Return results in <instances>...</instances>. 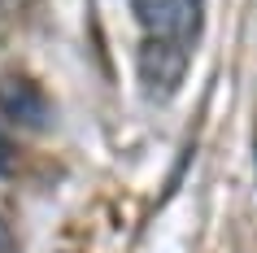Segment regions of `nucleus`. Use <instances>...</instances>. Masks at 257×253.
Wrapping results in <instances>:
<instances>
[{
	"label": "nucleus",
	"mask_w": 257,
	"mask_h": 253,
	"mask_svg": "<svg viewBox=\"0 0 257 253\" xmlns=\"http://www.w3.org/2000/svg\"><path fill=\"white\" fill-rule=\"evenodd\" d=\"M136 14L149 35L192 48L205 27V0H136Z\"/></svg>",
	"instance_id": "obj_1"
},
{
	"label": "nucleus",
	"mask_w": 257,
	"mask_h": 253,
	"mask_svg": "<svg viewBox=\"0 0 257 253\" xmlns=\"http://www.w3.org/2000/svg\"><path fill=\"white\" fill-rule=\"evenodd\" d=\"M140 66V83L149 88L153 96H175L183 88V74H188V48L170 40H157V35H144L136 53Z\"/></svg>",
	"instance_id": "obj_2"
},
{
	"label": "nucleus",
	"mask_w": 257,
	"mask_h": 253,
	"mask_svg": "<svg viewBox=\"0 0 257 253\" xmlns=\"http://www.w3.org/2000/svg\"><path fill=\"white\" fill-rule=\"evenodd\" d=\"M0 109L22 127H48L53 109L27 74H0Z\"/></svg>",
	"instance_id": "obj_3"
},
{
	"label": "nucleus",
	"mask_w": 257,
	"mask_h": 253,
	"mask_svg": "<svg viewBox=\"0 0 257 253\" xmlns=\"http://www.w3.org/2000/svg\"><path fill=\"white\" fill-rule=\"evenodd\" d=\"M9 171H14V144L0 135V175H9Z\"/></svg>",
	"instance_id": "obj_4"
},
{
	"label": "nucleus",
	"mask_w": 257,
	"mask_h": 253,
	"mask_svg": "<svg viewBox=\"0 0 257 253\" xmlns=\"http://www.w3.org/2000/svg\"><path fill=\"white\" fill-rule=\"evenodd\" d=\"M0 253H14V249H9V236H5V227H0Z\"/></svg>",
	"instance_id": "obj_5"
},
{
	"label": "nucleus",
	"mask_w": 257,
	"mask_h": 253,
	"mask_svg": "<svg viewBox=\"0 0 257 253\" xmlns=\"http://www.w3.org/2000/svg\"><path fill=\"white\" fill-rule=\"evenodd\" d=\"M14 5H18V0H14Z\"/></svg>",
	"instance_id": "obj_6"
}]
</instances>
